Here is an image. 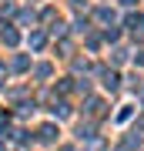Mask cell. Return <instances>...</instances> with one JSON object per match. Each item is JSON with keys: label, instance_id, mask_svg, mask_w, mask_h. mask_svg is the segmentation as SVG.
Segmentation results:
<instances>
[{"label": "cell", "instance_id": "obj_11", "mask_svg": "<svg viewBox=\"0 0 144 151\" xmlns=\"http://www.w3.org/2000/svg\"><path fill=\"white\" fill-rule=\"evenodd\" d=\"M124 4H138V0H124Z\"/></svg>", "mask_w": 144, "mask_h": 151}, {"label": "cell", "instance_id": "obj_7", "mask_svg": "<svg viewBox=\"0 0 144 151\" xmlns=\"http://www.w3.org/2000/svg\"><path fill=\"white\" fill-rule=\"evenodd\" d=\"M87 151H104V141H101V138H94L91 145H87Z\"/></svg>", "mask_w": 144, "mask_h": 151}, {"label": "cell", "instance_id": "obj_10", "mask_svg": "<svg viewBox=\"0 0 144 151\" xmlns=\"http://www.w3.org/2000/svg\"><path fill=\"white\" fill-rule=\"evenodd\" d=\"M138 64H141V67H144V50H141V54H138Z\"/></svg>", "mask_w": 144, "mask_h": 151}, {"label": "cell", "instance_id": "obj_5", "mask_svg": "<svg viewBox=\"0 0 144 151\" xmlns=\"http://www.w3.org/2000/svg\"><path fill=\"white\" fill-rule=\"evenodd\" d=\"M97 20H104V24H111V20H114V14L107 10V7H101V10H97Z\"/></svg>", "mask_w": 144, "mask_h": 151}, {"label": "cell", "instance_id": "obj_2", "mask_svg": "<svg viewBox=\"0 0 144 151\" xmlns=\"http://www.w3.org/2000/svg\"><path fill=\"white\" fill-rule=\"evenodd\" d=\"M17 40H20V34H17L14 27H7V30H4V44H10V47H14Z\"/></svg>", "mask_w": 144, "mask_h": 151}, {"label": "cell", "instance_id": "obj_4", "mask_svg": "<svg viewBox=\"0 0 144 151\" xmlns=\"http://www.w3.org/2000/svg\"><path fill=\"white\" fill-rule=\"evenodd\" d=\"M101 111H104V104L97 101V97H94V101H87V114H101Z\"/></svg>", "mask_w": 144, "mask_h": 151}, {"label": "cell", "instance_id": "obj_3", "mask_svg": "<svg viewBox=\"0 0 144 151\" xmlns=\"http://www.w3.org/2000/svg\"><path fill=\"white\" fill-rule=\"evenodd\" d=\"M54 134H57L54 124H44V128H40V138H44V141H54Z\"/></svg>", "mask_w": 144, "mask_h": 151}, {"label": "cell", "instance_id": "obj_1", "mask_svg": "<svg viewBox=\"0 0 144 151\" xmlns=\"http://www.w3.org/2000/svg\"><path fill=\"white\" fill-rule=\"evenodd\" d=\"M117 84H121V77L114 74V70H104V87L107 91H117Z\"/></svg>", "mask_w": 144, "mask_h": 151}, {"label": "cell", "instance_id": "obj_8", "mask_svg": "<svg viewBox=\"0 0 144 151\" xmlns=\"http://www.w3.org/2000/svg\"><path fill=\"white\" fill-rule=\"evenodd\" d=\"M14 70H27V57H17L14 60Z\"/></svg>", "mask_w": 144, "mask_h": 151}, {"label": "cell", "instance_id": "obj_6", "mask_svg": "<svg viewBox=\"0 0 144 151\" xmlns=\"http://www.w3.org/2000/svg\"><path fill=\"white\" fill-rule=\"evenodd\" d=\"M30 47H37V50L44 47V34H34V37H30Z\"/></svg>", "mask_w": 144, "mask_h": 151}, {"label": "cell", "instance_id": "obj_9", "mask_svg": "<svg viewBox=\"0 0 144 151\" xmlns=\"http://www.w3.org/2000/svg\"><path fill=\"white\" fill-rule=\"evenodd\" d=\"M4 77H7V70H4V64H0V84H4Z\"/></svg>", "mask_w": 144, "mask_h": 151}]
</instances>
